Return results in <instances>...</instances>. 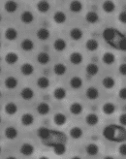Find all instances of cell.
Here are the masks:
<instances>
[{"instance_id":"cell-7","label":"cell","mask_w":126,"mask_h":159,"mask_svg":"<svg viewBox=\"0 0 126 159\" xmlns=\"http://www.w3.org/2000/svg\"><path fill=\"white\" fill-rule=\"evenodd\" d=\"M34 120H35V118H34V116L32 114H30V113H25V114H23L20 117V122L23 126H25V127H28V126H31L33 123H34Z\"/></svg>"},{"instance_id":"cell-25","label":"cell","mask_w":126,"mask_h":159,"mask_svg":"<svg viewBox=\"0 0 126 159\" xmlns=\"http://www.w3.org/2000/svg\"><path fill=\"white\" fill-rule=\"evenodd\" d=\"M37 61H38L39 64H41V65H47L51 61L50 54L48 52H42L40 53H38Z\"/></svg>"},{"instance_id":"cell-40","label":"cell","mask_w":126,"mask_h":159,"mask_svg":"<svg viewBox=\"0 0 126 159\" xmlns=\"http://www.w3.org/2000/svg\"><path fill=\"white\" fill-rule=\"evenodd\" d=\"M102 61L106 65H112L115 61V57L113 52H105L102 57Z\"/></svg>"},{"instance_id":"cell-42","label":"cell","mask_w":126,"mask_h":159,"mask_svg":"<svg viewBox=\"0 0 126 159\" xmlns=\"http://www.w3.org/2000/svg\"><path fill=\"white\" fill-rule=\"evenodd\" d=\"M102 9H103L104 12H106L107 14H112L115 10V4L113 1H104L103 5H102Z\"/></svg>"},{"instance_id":"cell-39","label":"cell","mask_w":126,"mask_h":159,"mask_svg":"<svg viewBox=\"0 0 126 159\" xmlns=\"http://www.w3.org/2000/svg\"><path fill=\"white\" fill-rule=\"evenodd\" d=\"M53 72L56 76H63L67 72V67L65 64H63V63H56V64L53 66Z\"/></svg>"},{"instance_id":"cell-10","label":"cell","mask_w":126,"mask_h":159,"mask_svg":"<svg viewBox=\"0 0 126 159\" xmlns=\"http://www.w3.org/2000/svg\"><path fill=\"white\" fill-rule=\"evenodd\" d=\"M37 134H38L39 138L44 142V141H48L51 139L52 132L50 129L46 128V127H40L37 131Z\"/></svg>"},{"instance_id":"cell-11","label":"cell","mask_w":126,"mask_h":159,"mask_svg":"<svg viewBox=\"0 0 126 159\" xmlns=\"http://www.w3.org/2000/svg\"><path fill=\"white\" fill-rule=\"evenodd\" d=\"M52 147H53V152L56 153V155H58V156L64 155L65 152H66V150H67L66 145L64 144V143H62V142H57L56 144H54Z\"/></svg>"},{"instance_id":"cell-16","label":"cell","mask_w":126,"mask_h":159,"mask_svg":"<svg viewBox=\"0 0 126 159\" xmlns=\"http://www.w3.org/2000/svg\"><path fill=\"white\" fill-rule=\"evenodd\" d=\"M20 72L23 76L29 77L34 73V66L31 64V63H23L20 66Z\"/></svg>"},{"instance_id":"cell-35","label":"cell","mask_w":126,"mask_h":159,"mask_svg":"<svg viewBox=\"0 0 126 159\" xmlns=\"http://www.w3.org/2000/svg\"><path fill=\"white\" fill-rule=\"evenodd\" d=\"M102 111L107 116H112L115 112V105L112 102H107L102 106Z\"/></svg>"},{"instance_id":"cell-28","label":"cell","mask_w":126,"mask_h":159,"mask_svg":"<svg viewBox=\"0 0 126 159\" xmlns=\"http://www.w3.org/2000/svg\"><path fill=\"white\" fill-rule=\"evenodd\" d=\"M20 46H21V49L25 51V52H31V51H33L34 47H35L34 42L31 39H29V38L23 39L21 44H20Z\"/></svg>"},{"instance_id":"cell-31","label":"cell","mask_w":126,"mask_h":159,"mask_svg":"<svg viewBox=\"0 0 126 159\" xmlns=\"http://www.w3.org/2000/svg\"><path fill=\"white\" fill-rule=\"evenodd\" d=\"M67 20V17L64 12L62 11H56L53 14V20L57 25H63Z\"/></svg>"},{"instance_id":"cell-52","label":"cell","mask_w":126,"mask_h":159,"mask_svg":"<svg viewBox=\"0 0 126 159\" xmlns=\"http://www.w3.org/2000/svg\"><path fill=\"white\" fill-rule=\"evenodd\" d=\"M71 159H82L80 156H78V155H76V156H73L72 158H71Z\"/></svg>"},{"instance_id":"cell-17","label":"cell","mask_w":126,"mask_h":159,"mask_svg":"<svg viewBox=\"0 0 126 159\" xmlns=\"http://www.w3.org/2000/svg\"><path fill=\"white\" fill-rule=\"evenodd\" d=\"M4 111L5 113L8 115V116H14L18 113L19 111V108L17 106V104L14 102H8L7 104L5 105L4 107Z\"/></svg>"},{"instance_id":"cell-47","label":"cell","mask_w":126,"mask_h":159,"mask_svg":"<svg viewBox=\"0 0 126 159\" xmlns=\"http://www.w3.org/2000/svg\"><path fill=\"white\" fill-rule=\"evenodd\" d=\"M119 152L122 156H126V144H121L119 148Z\"/></svg>"},{"instance_id":"cell-26","label":"cell","mask_w":126,"mask_h":159,"mask_svg":"<svg viewBox=\"0 0 126 159\" xmlns=\"http://www.w3.org/2000/svg\"><path fill=\"white\" fill-rule=\"evenodd\" d=\"M18 61H19V55H18V53H16L14 52H8L5 55V62L7 63V64L14 65Z\"/></svg>"},{"instance_id":"cell-20","label":"cell","mask_w":126,"mask_h":159,"mask_svg":"<svg viewBox=\"0 0 126 159\" xmlns=\"http://www.w3.org/2000/svg\"><path fill=\"white\" fill-rule=\"evenodd\" d=\"M53 122L56 126H63L67 122V117L64 114L62 113H56L53 116Z\"/></svg>"},{"instance_id":"cell-27","label":"cell","mask_w":126,"mask_h":159,"mask_svg":"<svg viewBox=\"0 0 126 159\" xmlns=\"http://www.w3.org/2000/svg\"><path fill=\"white\" fill-rule=\"evenodd\" d=\"M19 5L16 1H13V0H9V1H6L4 4V9L7 13L9 14H13L16 11L18 10Z\"/></svg>"},{"instance_id":"cell-32","label":"cell","mask_w":126,"mask_h":159,"mask_svg":"<svg viewBox=\"0 0 126 159\" xmlns=\"http://www.w3.org/2000/svg\"><path fill=\"white\" fill-rule=\"evenodd\" d=\"M50 84H51L50 79L46 76H42L40 78H38L37 80V85L39 89H47L50 86Z\"/></svg>"},{"instance_id":"cell-3","label":"cell","mask_w":126,"mask_h":159,"mask_svg":"<svg viewBox=\"0 0 126 159\" xmlns=\"http://www.w3.org/2000/svg\"><path fill=\"white\" fill-rule=\"evenodd\" d=\"M20 152L23 156H31L35 152V148L33 145L29 144V143H25V144H22L21 147L20 148Z\"/></svg>"},{"instance_id":"cell-8","label":"cell","mask_w":126,"mask_h":159,"mask_svg":"<svg viewBox=\"0 0 126 159\" xmlns=\"http://www.w3.org/2000/svg\"><path fill=\"white\" fill-rule=\"evenodd\" d=\"M69 60L74 65H80V64H82L83 61V54L81 52H72V53L70 54Z\"/></svg>"},{"instance_id":"cell-13","label":"cell","mask_w":126,"mask_h":159,"mask_svg":"<svg viewBox=\"0 0 126 159\" xmlns=\"http://www.w3.org/2000/svg\"><path fill=\"white\" fill-rule=\"evenodd\" d=\"M85 96L89 100H96L99 97V90L96 89L95 86H89L85 91Z\"/></svg>"},{"instance_id":"cell-12","label":"cell","mask_w":126,"mask_h":159,"mask_svg":"<svg viewBox=\"0 0 126 159\" xmlns=\"http://www.w3.org/2000/svg\"><path fill=\"white\" fill-rule=\"evenodd\" d=\"M34 95H35L34 90L31 89V87H25V89H22L20 91V97L25 101L32 100Z\"/></svg>"},{"instance_id":"cell-9","label":"cell","mask_w":126,"mask_h":159,"mask_svg":"<svg viewBox=\"0 0 126 159\" xmlns=\"http://www.w3.org/2000/svg\"><path fill=\"white\" fill-rule=\"evenodd\" d=\"M18 84H19L18 79L16 77H14V76L7 77L5 79V81H4V85L8 89H15L16 87L18 86Z\"/></svg>"},{"instance_id":"cell-4","label":"cell","mask_w":126,"mask_h":159,"mask_svg":"<svg viewBox=\"0 0 126 159\" xmlns=\"http://www.w3.org/2000/svg\"><path fill=\"white\" fill-rule=\"evenodd\" d=\"M4 136L8 140H15L19 136V131L14 126H8L4 130Z\"/></svg>"},{"instance_id":"cell-38","label":"cell","mask_w":126,"mask_h":159,"mask_svg":"<svg viewBox=\"0 0 126 159\" xmlns=\"http://www.w3.org/2000/svg\"><path fill=\"white\" fill-rule=\"evenodd\" d=\"M37 10L40 12L41 14H46L47 12H49L51 9V5L48 1H45V0H42V1H39L36 5Z\"/></svg>"},{"instance_id":"cell-51","label":"cell","mask_w":126,"mask_h":159,"mask_svg":"<svg viewBox=\"0 0 126 159\" xmlns=\"http://www.w3.org/2000/svg\"><path fill=\"white\" fill-rule=\"evenodd\" d=\"M38 159H50L48 156H41V157H39Z\"/></svg>"},{"instance_id":"cell-19","label":"cell","mask_w":126,"mask_h":159,"mask_svg":"<svg viewBox=\"0 0 126 159\" xmlns=\"http://www.w3.org/2000/svg\"><path fill=\"white\" fill-rule=\"evenodd\" d=\"M69 135H70V137L72 138V139H74V140H79V139H81V138L83 137V129L81 128V127H79V126H74V127H72V128L70 129Z\"/></svg>"},{"instance_id":"cell-50","label":"cell","mask_w":126,"mask_h":159,"mask_svg":"<svg viewBox=\"0 0 126 159\" xmlns=\"http://www.w3.org/2000/svg\"><path fill=\"white\" fill-rule=\"evenodd\" d=\"M5 159H18L17 157H15V156H8V157H6Z\"/></svg>"},{"instance_id":"cell-30","label":"cell","mask_w":126,"mask_h":159,"mask_svg":"<svg viewBox=\"0 0 126 159\" xmlns=\"http://www.w3.org/2000/svg\"><path fill=\"white\" fill-rule=\"evenodd\" d=\"M85 20L90 25H95L99 21V16L96 12L94 11H89L85 15Z\"/></svg>"},{"instance_id":"cell-22","label":"cell","mask_w":126,"mask_h":159,"mask_svg":"<svg viewBox=\"0 0 126 159\" xmlns=\"http://www.w3.org/2000/svg\"><path fill=\"white\" fill-rule=\"evenodd\" d=\"M36 36L39 40H40V41H47V40H49L51 37V32H50L49 29L42 27L40 29H38Z\"/></svg>"},{"instance_id":"cell-29","label":"cell","mask_w":126,"mask_h":159,"mask_svg":"<svg viewBox=\"0 0 126 159\" xmlns=\"http://www.w3.org/2000/svg\"><path fill=\"white\" fill-rule=\"evenodd\" d=\"M85 48L86 50L89 51V52H96L99 48V43L96 39H93V38H90L88 39V41L85 43Z\"/></svg>"},{"instance_id":"cell-24","label":"cell","mask_w":126,"mask_h":159,"mask_svg":"<svg viewBox=\"0 0 126 159\" xmlns=\"http://www.w3.org/2000/svg\"><path fill=\"white\" fill-rule=\"evenodd\" d=\"M53 97L54 99H56V100H63V99H65V97L67 96V91L66 89H64V87H56V89L53 90Z\"/></svg>"},{"instance_id":"cell-49","label":"cell","mask_w":126,"mask_h":159,"mask_svg":"<svg viewBox=\"0 0 126 159\" xmlns=\"http://www.w3.org/2000/svg\"><path fill=\"white\" fill-rule=\"evenodd\" d=\"M103 159H115V158H114L113 156H110V155H108V156H105Z\"/></svg>"},{"instance_id":"cell-14","label":"cell","mask_w":126,"mask_h":159,"mask_svg":"<svg viewBox=\"0 0 126 159\" xmlns=\"http://www.w3.org/2000/svg\"><path fill=\"white\" fill-rule=\"evenodd\" d=\"M37 112L40 116H47L51 112V106L47 102H41L37 106Z\"/></svg>"},{"instance_id":"cell-43","label":"cell","mask_w":126,"mask_h":159,"mask_svg":"<svg viewBox=\"0 0 126 159\" xmlns=\"http://www.w3.org/2000/svg\"><path fill=\"white\" fill-rule=\"evenodd\" d=\"M117 50L122 51V52H126V37L124 36L119 43V46H117Z\"/></svg>"},{"instance_id":"cell-5","label":"cell","mask_w":126,"mask_h":159,"mask_svg":"<svg viewBox=\"0 0 126 159\" xmlns=\"http://www.w3.org/2000/svg\"><path fill=\"white\" fill-rule=\"evenodd\" d=\"M67 48V43L63 38H57L53 42V49L58 52H64Z\"/></svg>"},{"instance_id":"cell-6","label":"cell","mask_w":126,"mask_h":159,"mask_svg":"<svg viewBox=\"0 0 126 159\" xmlns=\"http://www.w3.org/2000/svg\"><path fill=\"white\" fill-rule=\"evenodd\" d=\"M18 36H19L18 30L14 27H8L4 32V37L8 41H15L18 38Z\"/></svg>"},{"instance_id":"cell-23","label":"cell","mask_w":126,"mask_h":159,"mask_svg":"<svg viewBox=\"0 0 126 159\" xmlns=\"http://www.w3.org/2000/svg\"><path fill=\"white\" fill-rule=\"evenodd\" d=\"M20 20L25 25H30L34 20V15L30 11H25L20 15Z\"/></svg>"},{"instance_id":"cell-45","label":"cell","mask_w":126,"mask_h":159,"mask_svg":"<svg viewBox=\"0 0 126 159\" xmlns=\"http://www.w3.org/2000/svg\"><path fill=\"white\" fill-rule=\"evenodd\" d=\"M119 96L120 99L126 101V87H122V89H119Z\"/></svg>"},{"instance_id":"cell-44","label":"cell","mask_w":126,"mask_h":159,"mask_svg":"<svg viewBox=\"0 0 126 159\" xmlns=\"http://www.w3.org/2000/svg\"><path fill=\"white\" fill-rule=\"evenodd\" d=\"M119 20L123 23V25H126V11H122L121 13H119Z\"/></svg>"},{"instance_id":"cell-18","label":"cell","mask_w":126,"mask_h":159,"mask_svg":"<svg viewBox=\"0 0 126 159\" xmlns=\"http://www.w3.org/2000/svg\"><path fill=\"white\" fill-rule=\"evenodd\" d=\"M69 84H70V86L72 87L73 89L77 90V89H80L81 87L83 86V79L81 77L74 76V77H72V78L70 79Z\"/></svg>"},{"instance_id":"cell-37","label":"cell","mask_w":126,"mask_h":159,"mask_svg":"<svg viewBox=\"0 0 126 159\" xmlns=\"http://www.w3.org/2000/svg\"><path fill=\"white\" fill-rule=\"evenodd\" d=\"M85 71H86V74L91 76V77H94L96 76L99 72V67L97 64L95 63H88V65L85 67Z\"/></svg>"},{"instance_id":"cell-15","label":"cell","mask_w":126,"mask_h":159,"mask_svg":"<svg viewBox=\"0 0 126 159\" xmlns=\"http://www.w3.org/2000/svg\"><path fill=\"white\" fill-rule=\"evenodd\" d=\"M69 111H70V113L72 115H74V116H80L83 113V105L81 104V103L74 102V103H72V104L70 105Z\"/></svg>"},{"instance_id":"cell-36","label":"cell","mask_w":126,"mask_h":159,"mask_svg":"<svg viewBox=\"0 0 126 159\" xmlns=\"http://www.w3.org/2000/svg\"><path fill=\"white\" fill-rule=\"evenodd\" d=\"M99 122V116L96 114H88L85 116V123L88 126H95Z\"/></svg>"},{"instance_id":"cell-46","label":"cell","mask_w":126,"mask_h":159,"mask_svg":"<svg viewBox=\"0 0 126 159\" xmlns=\"http://www.w3.org/2000/svg\"><path fill=\"white\" fill-rule=\"evenodd\" d=\"M119 123H120L121 126H123V127L126 126V114H122V115L119 116Z\"/></svg>"},{"instance_id":"cell-21","label":"cell","mask_w":126,"mask_h":159,"mask_svg":"<svg viewBox=\"0 0 126 159\" xmlns=\"http://www.w3.org/2000/svg\"><path fill=\"white\" fill-rule=\"evenodd\" d=\"M69 35H70L71 39L74 40V41H80V40L83 36V30L81 28L74 27V28H72L70 30Z\"/></svg>"},{"instance_id":"cell-34","label":"cell","mask_w":126,"mask_h":159,"mask_svg":"<svg viewBox=\"0 0 126 159\" xmlns=\"http://www.w3.org/2000/svg\"><path fill=\"white\" fill-rule=\"evenodd\" d=\"M85 152L89 156H96L99 152V147L94 143H90L85 147Z\"/></svg>"},{"instance_id":"cell-1","label":"cell","mask_w":126,"mask_h":159,"mask_svg":"<svg viewBox=\"0 0 126 159\" xmlns=\"http://www.w3.org/2000/svg\"><path fill=\"white\" fill-rule=\"evenodd\" d=\"M103 136L111 142H123L126 140V130L121 126L109 125L104 128Z\"/></svg>"},{"instance_id":"cell-2","label":"cell","mask_w":126,"mask_h":159,"mask_svg":"<svg viewBox=\"0 0 126 159\" xmlns=\"http://www.w3.org/2000/svg\"><path fill=\"white\" fill-rule=\"evenodd\" d=\"M124 37V35L120 34L119 31H116L113 27H108L103 31V38L105 41L111 46L117 49L119 41Z\"/></svg>"},{"instance_id":"cell-48","label":"cell","mask_w":126,"mask_h":159,"mask_svg":"<svg viewBox=\"0 0 126 159\" xmlns=\"http://www.w3.org/2000/svg\"><path fill=\"white\" fill-rule=\"evenodd\" d=\"M119 72L122 76H126V63H122L119 67Z\"/></svg>"},{"instance_id":"cell-33","label":"cell","mask_w":126,"mask_h":159,"mask_svg":"<svg viewBox=\"0 0 126 159\" xmlns=\"http://www.w3.org/2000/svg\"><path fill=\"white\" fill-rule=\"evenodd\" d=\"M83 3L81 1H78V0H75V1H72L69 5V9L72 13H75V14H79L83 11Z\"/></svg>"},{"instance_id":"cell-41","label":"cell","mask_w":126,"mask_h":159,"mask_svg":"<svg viewBox=\"0 0 126 159\" xmlns=\"http://www.w3.org/2000/svg\"><path fill=\"white\" fill-rule=\"evenodd\" d=\"M102 84L105 87L106 89H112L113 87L115 85V81L113 77H105L103 80H102Z\"/></svg>"}]
</instances>
